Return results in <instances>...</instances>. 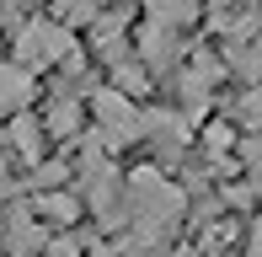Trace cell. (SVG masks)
<instances>
[]
</instances>
